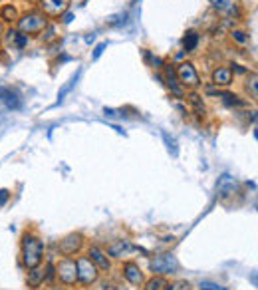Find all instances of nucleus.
Here are the masks:
<instances>
[{"mask_svg":"<svg viewBox=\"0 0 258 290\" xmlns=\"http://www.w3.org/2000/svg\"><path fill=\"white\" fill-rule=\"evenodd\" d=\"M20 256H22V264L26 269H34L38 264H42L44 258V243L40 240L36 233H26L22 236L20 243Z\"/></svg>","mask_w":258,"mask_h":290,"instance_id":"1","label":"nucleus"},{"mask_svg":"<svg viewBox=\"0 0 258 290\" xmlns=\"http://www.w3.org/2000/svg\"><path fill=\"white\" fill-rule=\"evenodd\" d=\"M16 24H18V32L26 34V36L28 34H40V32H44L48 28V20L38 10H32V12H26V14L18 16Z\"/></svg>","mask_w":258,"mask_h":290,"instance_id":"2","label":"nucleus"},{"mask_svg":"<svg viewBox=\"0 0 258 290\" xmlns=\"http://www.w3.org/2000/svg\"><path fill=\"white\" fill-rule=\"evenodd\" d=\"M75 267H78V282L82 286H92V284L97 282L99 271H97V267L93 264L88 256H80L75 260Z\"/></svg>","mask_w":258,"mask_h":290,"instance_id":"3","label":"nucleus"},{"mask_svg":"<svg viewBox=\"0 0 258 290\" xmlns=\"http://www.w3.org/2000/svg\"><path fill=\"white\" fill-rule=\"evenodd\" d=\"M149 269L155 276H169V274H175L179 271V262L173 254H159V256L151 258Z\"/></svg>","mask_w":258,"mask_h":290,"instance_id":"4","label":"nucleus"},{"mask_svg":"<svg viewBox=\"0 0 258 290\" xmlns=\"http://www.w3.org/2000/svg\"><path fill=\"white\" fill-rule=\"evenodd\" d=\"M175 74H177L179 84L185 86V88L195 90V88L201 86V78H199V72H197V68H195L193 62H183V64H179V66L175 68Z\"/></svg>","mask_w":258,"mask_h":290,"instance_id":"5","label":"nucleus"},{"mask_svg":"<svg viewBox=\"0 0 258 290\" xmlns=\"http://www.w3.org/2000/svg\"><path fill=\"white\" fill-rule=\"evenodd\" d=\"M56 278L66 284V286H74L75 280H78V267H75L74 258H62L58 264L54 267Z\"/></svg>","mask_w":258,"mask_h":290,"instance_id":"6","label":"nucleus"},{"mask_svg":"<svg viewBox=\"0 0 258 290\" xmlns=\"http://www.w3.org/2000/svg\"><path fill=\"white\" fill-rule=\"evenodd\" d=\"M84 240L86 238H84L82 233H70V235H66L58 243V251L64 254V256H74L84 247Z\"/></svg>","mask_w":258,"mask_h":290,"instance_id":"7","label":"nucleus"},{"mask_svg":"<svg viewBox=\"0 0 258 290\" xmlns=\"http://www.w3.org/2000/svg\"><path fill=\"white\" fill-rule=\"evenodd\" d=\"M70 2L72 0H40V8L46 18H60L70 8Z\"/></svg>","mask_w":258,"mask_h":290,"instance_id":"8","label":"nucleus"},{"mask_svg":"<svg viewBox=\"0 0 258 290\" xmlns=\"http://www.w3.org/2000/svg\"><path fill=\"white\" fill-rule=\"evenodd\" d=\"M211 6L224 18H240V6L237 0H209Z\"/></svg>","mask_w":258,"mask_h":290,"instance_id":"9","label":"nucleus"},{"mask_svg":"<svg viewBox=\"0 0 258 290\" xmlns=\"http://www.w3.org/2000/svg\"><path fill=\"white\" fill-rule=\"evenodd\" d=\"M88 258H90L93 264L97 267V271H101V272H110L111 271L110 256H108V253H106V251H101L97 245H92V247L88 249Z\"/></svg>","mask_w":258,"mask_h":290,"instance_id":"10","label":"nucleus"},{"mask_svg":"<svg viewBox=\"0 0 258 290\" xmlns=\"http://www.w3.org/2000/svg\"><path fill=\"white\" fill-rule=\"evenodd\" d=\"M121 272H123V276H125V280H127L129 284H133V286H143V282H145V278H143V272L139 269V264H135V262H125L123 267H121Z\"/></svg>","mask_w":258,"mask_h":290,"instance_id":"11","label":"nucleus"},{"mask_svg":"<svg viewBox=\"0 0 258 290\" xmlns=\"http://www.w3.org/2000/svg\"><path fill=\"white\" fill-rule=\"evenodd\" d=\"M0 102L8 109H20V106H22L18 91L12 90L10 86H4V84H0Z\"/></svg>","mask_w":258,"mask_h":290,"instance_id":"12","label":"nucleus"},{"mask_svg":"<svg viewBox=\"0 0 258 290\" xmlns=\"http://www.w3.org/2000/svg\"><path fill=\"white\" fill-rule=\"evenodd\" d=\"M133 251H137V247L131 245L129 240H123V238L113 240L110 247H108V254H110L111 258H123V256L133 253Z\"/></svg>","mask_w":258,"mask_h":290,"instance_id":"13","label":"nucleus"},{"mask_svg":"<svg viewBox=\"0 0 258 290\" xmlns=\"http://www.w3.org/2000/svg\"><path fill=\"white\" fill-rule=\"evenodd\" d=\"M46 282V269L42 264H38L34 269H28V276H26V286L30 290H38Z\"/></svg>","mask_w":258,"mask_h":290,"instance_id":"14","label":"nucleus"},{"mask_svg":"<svg viewBox=\"0 0 258 290\" xmlns=\"http://www.w3.org/2000/svg\"><path fill=\"white\" fill-rule=\"evenodd\" d=\"M165 84L169 86V90L171 93H175L177 98H183L185 91H183V86L179 84V80H177V74H175V68L171 66V64H165Z\"/></svg>","mask_w":258,"mask_h":290,"instance_id":"15","label":"nucleus"},{"mask_svg":"<svg viewBox=\"0 0 258 290\" xmlns=\"http://www.w3.org/2000/svg\"><path fill=\"white\" fill-rule=\"evenodd\" d=\"M209 93L219 95L226 108H246V106H248V102L242 100V98H239L237 93H228V91H209Z\"/></svg>","mask_w":258,"mask_h":290,"instance_id":"16","label":"nucleus"},{"mask_svg":"<svg viewBox=\"0 0 258 290\" xmlns=\"http://www.w3.org/2000/svg\"><path fill=\"white\" fill-rule=\"evenodd\" d=\"M213 84L215 86H230L233 84V72L226 66H219L213 70Z\"/></svg>","mask_w":258,"mask_h":290,"instance_id":"17","label":"nucleus"},{"mask_svg":"<svg viewBox=\"0 0 258 290\" xmlns=\"http://www.w3.org/2000/svg\"><path fill=\"white\" fill-rule=\"evenodd\" d=\"M217 189H219V195L226 199V197H230V195L237 191V179L230 177V175H222L221 179H219Z\"/></svg>","mask_w":258,"mask_h":290,"instance_id":"18","label":"nucleus"},{"mask_svg":"<svg viewBox=\"0 0 258 290\" xmlns=\"http://www.w3.org/2000/svg\"><path fill=\"white\" fill-rule=\"evenodd\" d=\"M199 32H195V30H189L187 34L183 36V50L185 52H195L197 50V46H199Z\"/></svg>","mask_w":258,"mask_h":290,"instance_id":"19","label":"nucleus"},{"mask_svg":"<svg viewBox=\"0 0 258 290\" xmlns=\"http://www.w3.org/2000/svg\"><path fill=\"white\" fill-rule=\"evenodd\" d=\"M4 36H6V40H8L10 44H14L18 50H22V48L28 44V36L18 32V30H8V32H4Z\"/></svg>","mask_w":258,"mask_h":290,"instance_id":"20","label":"nucleus"},{"mask_svg":"<svg viewBox=\"0 0 258 290\" xmlns=\"http://www.w3.org/2000/svg\"><path fill=\"white\" fill-rule=\"evenodd\" d=\"M18 10H16V6H12V4H4L2 8H0V22H8V24H12V22H16L18 20Z\"/></svg>","mask_w":258,"mask_h":290,"instance_id":"21","label":"nucleus"},{"mask_svg":"<svg viewBox=\"0 0 258 290\" xmlns=\"http://www.w3.org/2000/svg\"><path fill=\"white\" fill-rule=\"evenodd\" d=\"M244 91H246V95H248L250 100H256L258 90H256V74L254 72L250 74V78L244 82Z\"/></svg>","mask_w":258,"mask_h":290,"instance_id":"22","label":"nucleus"},{"mask_svg":"<svg viewBox=\"0 0 258 290\" xmlns=\"http://www.w3.org/2000/svg\"><path fill=\"white\" fill-rule=\"evenodd\" d=\"M187 100H189V102H191V106H193V108H195V111H197V113H199V115H204V111H207V109H204L203 98H201V95H199V93H197V91H191V93H189V98H187Z\"/></svg>","mask_w":258,"mask_h":290,"instance_id":"23","label":"nucleus"},{"mask_svg":"<svg viewBox=\"0 0 258 290\" xmlns=\"http://www.w3.org/2000/svg\"><path fill=\"white\" fill-rule=\"evenodd\" d=\"M230 38H233L237 44H240V46H246V44L250 42L248 32H246V30H242V28H233V30H230Z\"/></svg>","mask_w":258,"mask_h":290,"instance_id":"24","label":"nucleus"},{"mask_svg":"<svg viewBox=\"0 0 258 290\" xmlns=\"http://www.w3.org/2000/svg\"><path fill=\"white\" fill-rule=\"evenodd\" d=\"M165 284L167 282L163 276H153V278H149L147 282H143V288L145 290H163Z\"/></svg>","mask_w":258,"mask_h":290,"instance_id":"25","label":"nucleus"},{"mask_svg":"<svg viewBox=\"0 0 258 290\" xmlns=\"http://www.w3.org/2000/svg\"><path fill=\"white\" fill-rule=\"evenodd\" d=\"M163 139H165V143H167V149L171 151V155L173 157H177V153H179V147H177V141L167 133V131H163Z\"/></svg>","mask_w":258,"mask_h":290,"instance_id":"26","label":"nucleus"},{"mask_svg":"<svg viewBox=\"0 0 258 290\" xmlns=\"http://www.w3.org/2000/svg\"><path fill=\"white\" fill-rule=\"evenodd\" d=\"M78 78H80V72L75 74L74 78H72V80H70V82H68V84H66V86H64V88L60 90V93H58V102H64V95H66L68 91H70V90H72V88H74L75 82H78Z\"/></svg>","mask_w":258,"mask_h":290,"instance_id":"27","label":"nucleus"},{"mask_svg":"<svg viewBox=\"0 0 258 290\" xmlns=\"http://www.w3.org/2000/svg\"><path fill=\"white\" fill-rule=\"evenodd\" d=\"M163 290H191V284L187 280H175L171 284H165Z\"/></svg>","mask_w":258,"mask_h":290,"instance_id":"28","label":"nucleus"},{"mask_svg":"<svg viewBox=\"0 0 258 290\" xmlns=\"http://www.w3.org/2000/svg\"><path fill=\"white\" fill-rule=\"evenodd\" d=\"M108 48V42H99L97 46H95V50H93V54H92V60H97L99 56L104 54V50Z\"/></svg>","mask_w":258,"mask_h":290,"instance_id":"29","label":"nucleus"},{"mask_svg":"<svg viewBox=\"0 0 258 290\" xmlns=\"http://www.w3.org/2000/svg\"><path fill=\"white\" fill-rule=\"evenodd\" d=\"M199 290H226L221 284H215V282H201Z\"/></svg>","mask_w":258,"mask_h":290,"instance_id":"30","label":"nucleus"},{"mask_svg":"<svg viewBox=\"0 0 258 290\" xmlns=\"http://www.w3.org/2000/svg\"><path fill=\"white\" fill-rule=\"evenodd\" d=\"M8 199H10V191H8V189H0V207L6 205Z\"/></svg>","mask_w":258,"mask_h":290,"instance_id":"31","label":"nucleus"},{"mask_svg":"<svg viewBox=\"0 0 258 290\" xmlns=\"http://www.w3.org/2000/svg\"><path fill=\"white\" fill-rule=\"evenodd\" d=\"M230 72H239V74H246L248 70L246 68H240L239 64H233V68H230Z\"/></svg>","mask_w":258,"mask_h":290,"instance_id":"32","label":"nucleus"},{"mask_svg":"<svg viewBox=\"0 0 258 290\" xmlns=\"http://www.w3.org/2000/svg\"><path fill=\"white\" fill-rule=\"evenodd\" d=\"M72 18H74L72 14H66V16H64V24H70V22H72Z\"/></svg>","mask_w":258,"mask_h":290,"instance_id":"33","label":"nucleus"},{"mask_svg":"<svg viewBox=\"0 0 258 290\" xmlns=\"http://www.w3.org/2000/svg\"><path fill=\"white\" fill-rule=\"evenodd\" d=\"M4 32H6V30H4V24H2V22H0V40H2V38H4Z\"/></svg>","mask_w":258,"mask_h":290,"instance_id":"34","label":"nucleus"},{"mask_svg":"<svg viewBox=\"0 0 258 290\" xmlns=\"http://www.w3.org/2000/svg\"><path fill=\"white\" fill-rule=\"evenodd\" d=\"M28 2H32V0H28Z\"/></svg>","mask_w":258,"mask_h":290,"instance_id":"35","label":"nucleus"}]
</instances>
